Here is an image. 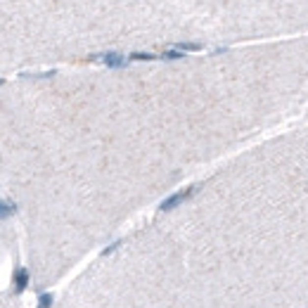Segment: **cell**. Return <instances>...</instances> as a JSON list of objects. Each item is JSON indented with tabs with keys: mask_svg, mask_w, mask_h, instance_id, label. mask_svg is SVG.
Returning a JSON list of instances; mask_svg holds the SVG:
<instances>
[{
	"mask_svg": "<svg viewBox=\"0 0 308 308\" xmlns=\"http://www.w3.org/2000/svg\"><path fill=\"white\" fill-rule=\"evenodd\" d=\"M197 188H185V190H180V192H175V195H171L168 199H164L161 201V206H159V211H171V209H175L178 204H183V201L188 199L190 195L195 192Z\"/></svg>",
	"mask_w": 308,
	"mask_h": 308,
	"instance_id": "1",
	"label": "cell"
},
{
	"mask_svg": "<svg viewBox=\"0 0 308 308\" xmlns=\"http://www.w3.org/2000/svg\"><path fill=\"white\" fill-rule=\"evenodd\" d=\"M95 62H102L112 69H119V67H126V57L121 53H105V55H95L93 57Z\"/></svg>",
	"mask_w": 308,
	"mask_h": 308,
	"instance_id": "2",
	"label": "cell"
},
{
	"mask_svg": "<svg viewBox=\"0 0 308 308\" xmlns=\"http://www.w3.org/2000/svg\"><path fill=\"white\" fill-rule=\"evenodd\" d=\"M12 282H14V292H17V294H24L27 287H28V270L27 268H17L14 270Z\"/></svg>",
	"mask_w": 308,
	"mask_h": 308,
	"instance_id": "3",
	"label": "cell"
},
{
	"mask_svg": "<svg viewBox=\"0 0 308 308\" xmlns=\"http://www.w3.org/2000/svg\"><path fill=\"white\" fill-rule=\"evenodd\" d=\"M14 211H17V206H14L12 201H0V221L7 218V216H12Z\"/></svg>",
	"mask_w": 308,
	"mask_h": 308,
	"instance_id": "4",
	"label": "cell"
},
{
	"mask_svg": "<svg viewBox=\"0 0 308 308\" xmlns=\"http://www.w3.org/2000/svg\"><path fill=\"white\" fill-rule=\"evenodd\" d=\"M175 50H180V53H192V50H201V45L199 43H178Z\"/></svg>",
	"mask_w": 308,
	"mask_h": 308,
	"instance_id": "5",
	"label": "cell"
},
{
	"mask_svg": "<svg viewBox=\"0 0 308 308\" xmlns=\"http://www.w3.org/2000/svg\"><path fill=\"white\" fill-rule=\"evenodd\" d=\"M131 59H133V62H149V59H157V55H152V53H133V55H131Z\"/></svg>",
	"mask_w": 308,
	"mask_h": 308,
	"instance_id": "6",
	"label": "cell"
},
{
	"mask_svg": "<svg viewBox=\"0 0 308 308\" xmlns=\"http://www.w3.org/2000/svg\"><path fill=\"white\" fill-rule=\"evenodd\" d=\"M53 306V294H40L38 296V308H50Z\"/></svg>",
	"mask_w": 308,
	"mask_h": 308,
	"instance_id": "7",
	"label": "cell"
},
{
	"mask_svg": "<svg viewBox=\"0 0 308 308\" xmlns=\"http://www.w3.org/2000/svg\"><path fill=\"white\" fill-rule=\"evenodd\" d=\"M161 57H164V59H180V57H183V53H180V50H166V53H161Z\"/></svg>",
	"mask_w": 308,
	"mask_h": 308,
	"instance_id": "8",
	"label": "cell"
},
{
	"mask_svg": "<svg viewBox=\"0 0 308 308\" xmlns=\"http://www.w3.org/2000/svg\"><path fill=\"white\" fill-rule=\"evenodd\" d=\"M119 247H121V240H119V242H114V244H109L107 249H105V252H102V254H105V256H109V254H112V252H116V249H119Z\"/></svg>",
	"mask_w": 308,
	"mask_h": 308,
	"instance_id": "9",
	"label": "cell"
},
{
	"mask_svg": "<svg viewBox=\"0 0 308 308\" xmlns=\"http://www.w3.org/2000/svg\"><path fill=\"white\" fill-rule=\"evenodd\" d=\"M2 83H5V81H2V79H0V85H2Z\"/></svg>",
	"mask_w": 308,
	"mask_h": 308,
	"instance_id": "10",
	"label": "cell"
}]
</instances>
